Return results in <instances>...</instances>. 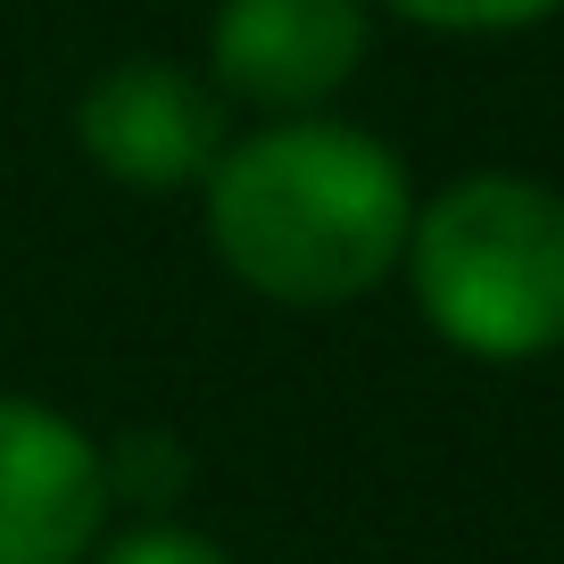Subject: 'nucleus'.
I'll return each mask as SVG.
<instances>
[{"instance_id":"obj_1","label":"nucleus","mask_w":564,"mask_h":564,"mask_svg":"<svg viewBox=\"0 0 564 564\" xmlns=\"http://www.w3.org/2000/svg\"><path fill=\"white\" fill-rule=\"evenodd\" d=\"M208 249L241 291L274 307H357L406 258L415 183L390 141L340 117H274L225 141L199 183Z\"/></svg>"},{"instance_id":"obj_2","label":"nucleus","mask_w":564,"mask_h":564,"mask_svg":"<svg viewBox=\"0 0 564 564\" xmlns=\"http://www.w3.org/2000/svg\"><path fill=\"white\" fill-rule=\"evenodd\" d=\"M406 291L457 357L531 366L564 349V192L481 166L406 225Z\"/></svg>"},{"instance_id":"obj_3","label":"nucleus","mask_w":564,"mask_h":564,"mask_svg":"<svg viewBox=\"0 0 564 564\" xmlns=\"http://www.w3.org/2000/svg\"><path fill=\"white\" fill-rule=\"evenodd\" d=\"M75 141L108 183L166 199L208 183V166L232 141V108L208 75L175 67V58H124V67L91 75V91L75 100Z\"/></svg>"},{"instance_id":"obj_4","label":"nucleus","mask_w":564,"mask_h":564,"mask_svg":"<svg viewBox=\"0 0 564 564\" xmlns=\"http://www.w3.org/2000/svg\"><path fill=\"white\" fill-rule=\"evenodd\" d=\"M366 0H216L208 25V84L225 108L274 117H324L333 91L366 67Z\"/></svg>"},{"instance_id":"obj_5","label":"nucleus","mask_w":564,"mask_h":564,"mask_svg":"<svg viewBox=\"0 0 564 564\" xmlns=\"http://www.w3.org/2000/svg\"><path fill=\"white\" fill-rule=\"evenodd\" d=\"M108 507L100 441L58 406L0 390V564H91Z\"/></svg>"},{"instance_id":"obj_6","label":"nucleus","mask_w":564,"mask_h":564,"mask_svg":"<svg viewBox=\"0 0 564 564\" xmlns=\"http://www.w3.org/2000/svg\"><path fill=\"white\" fill-rule=\"evenodd\" d=\"M108 457V498H133L150 523H166V507L183 498V481H192V457H183V441H166V432H133V441L100 448Z\"/></svg>"},{"instance_id":"obj_7","label":"nucleus","mask_w":564,"mask_h":564,"mask_svg":"<svg viewBox=\"0 0 564 564\" xmlns=\"http://www.w3.org/2000/svg\"><path fill=\"white\" fill-rule=\"evenodd\" d=\"M382 9L423 34H523V25H547L564 0H382Z\"/></svg>"},{"instance_id":"obj_8","label":"nucleus","mask_w":564,"mask_h":564,"mask_svg":"<svg viewBox=\"0 0 564 564\" xmlns=\"http://www.w3.org/2000/svg\"><path fill=\"white\" fill-rule=\"evenodd\" d=\"M91 564H232V556L192 523H133L108 547H91Z\"/></svg>"}]
</instances>
